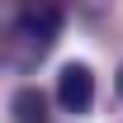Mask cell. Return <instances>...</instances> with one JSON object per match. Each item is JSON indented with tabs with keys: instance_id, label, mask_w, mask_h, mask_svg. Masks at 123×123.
Instances as JSON below:
<instances>
[{
	"instance_id": "7a4b0ae2",
	"label": "cell",
	"mask_w": 123,
	"mask_h": 123,
	"mask_svg": "<svg viewBox=\"0 0 123 123\" xmlns=\"http://www.w3.org/2000/svg\"><path fill=\"white\" fill-rule=\"evenodd\" d=\"M57 104L66 114H90V104H95V71L85 62H66L57 71Z\"/></svg>"
},
{
	"instance_id": "3957f363",
	"label": "cell",
	"mask_w": 123,
	"mask_h": 123,
	"mask_svg": "<svg viewBox=\"0 0 123 123\" xmlns=\"http://www.w3.org/2000/svg\"><path fill=\"white\" fill-rule=\"evenodd\" d=\"M10 114H14V123H47V95L38 85H24L10 95Z\"/></svg>"
},
{
	"instance_id": "6da1fadb",
	"label": "cell",
	"mask_w": 123,
	"mask_h": 123,
	"mask_svg": "<svg viewBox=\"0 0 123 123\" xmlns=\"http://www.w3.org/2000/svg\"><path fill=\"white\" fill-rule=\"evenodd\" d=\"M62 24H66V14L57 5H24L14 14V24H10V38H5V62L14 71H33L52 52Z\"/></svg>"
},
{
	"instance_id": "277c9868",
	"label": "cell",
	"mask_w": 123,
	"mask_h": 123,
	"mask_svg": "<svg viewBox=\"0 0 123 123\" xmlns=\"http://www.w3.org/2000/svg\"><path fill=\"white\" fill-rule=\"evenodd\" d=\"M118 95H123V66H118Z\"/></svg>"
}]
</instances>
